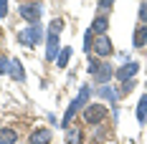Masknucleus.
<instances>
[{"instance_id":"1","label":"nucleus","mask_w":147,"mask_h":144,"mask_svg":"<svg viewBox=\"0 0 147 144\" xmlns=\"http://www.w3.org/2000/svg\"><path fill=\"white\" fill-rule=\"evenodd\" d=\"M89 96H91V88H89V86H81V91H79V96H76V99H74L71 104H69V109H66V114H63V124H61L63 129H66V127L71 124V119H74V116H76V111L86 106Z\"/></svg>"},{"instance_id":"2","label":"nucleus","mask_w":147,"mask_h":144,"mask_svg":"<svg viewBox=\"0 0 147 144\" xmlns=\"http://www.w3.org/2000/svg\"><path fill=\"white\" fill-rule=\"evenodd\" d=\"M104 116H107V106L104 104H89L84 109V121L86 124H99Z\"/></svg>"},{"instance_id":"3","label":"nucleus","mask_w":147,"mask_h":144,"mask_svg":"<svg viewBox=\"0 0 147 144\" xmlns=\"http://www.w3.org/2000/svg\"><path fill=\"white\" fill-rule=\"evenodd\" d=\"M20 15L33 25V23L41 20V5H38V3H23V5H20Z\"/></svg>"},{"instance_id":"4","label":"nucleus","mask_w":147,"mask_h":144,"mask_svg":"<svg viewBox=\"0 0 147 144\" xmlns=\"http://www.w3.org/2000/svg\"><path fill=\"white\" fill-rule=\"evenodd\" d=\"M41 35H43V33H41V25H38V23H33L28 30H23V33H20V41H23L26 46H36V43H41Z\"/></svg>"},{"instance_id":"5","label":"nucleus","mask_w":147,"mask_h":144,"mask_svg":"<svg viewBox=\"0 0 147 144\" xmlns=\"http://www.w3.org/2000/svg\"><path fill=\"white\" fill-rule=\"evenodd\" d=\"M91 51H94L96 56H102V58H104V56H109L114 48H112V41H109L107 35H99V38L94 41V48H91Z\"/></svg>"},{"instance_id":"6","label":"nucleus","mask_w":147,"mask_h":144,"mask_svg":"<svg viewBox=\"0 0 147 144\" xmlns=\"http://www.w3.org/2000/svg\"><path fill=\"white\" fill-rule=\"evenodd\" d=\"M46 58H48V61L59 58V33H51V30H48V46H46Z\"/></svg>"},{"instance_id":"7","label":"nucleus","mask_w":147,"mask_h":144,"mask_svg":"<svg viewBox=\"0 0 147 144\" xmlns=\"http://www.w3.org/2000/svg\"><path fill=\"white\" fill-rule=\"evenodd\" d=\"M137 71H140V63L129 61V63H124V66H122V68L117 71V78H119V81H129V78H132Z\"/></svg>"},{"instance_id":"8","label":"nucleus","mask_w":147,"mask_h":144,"mask_svg":"<svg viewBox=\"0 0 147 144\" xmlns=\"http://www.w3.org/2000/svg\"><path fill=\"white\" fill-rule=\"evenodd\" d=\"M28 142L30 144H48V142H51V131H48V129H36L33 134H30Z\"/></svg>"},{"instance_id":"9","label":"nucleus","mask_w":147,"mask_h":144,"mask_svg":"<svg viewBox=\"0 0 147 144\" xmlns=\"http://www.w3.org/2000/svg\"><path fill=\"white\" fill-rule=\"evenodd\" d=\"M107 25H109V20H107L104 15H96V18H94V23H91V33L104 35V33H107Z\"/></svg>"},{"instance_id":"10","label":"nucleus","mask_w":147,"mask_h":144,"mask_svg":"<svg viewBox=\"0 0 147 144\" xmlns=\"http://www.w3.org/2000/svg\"><path fill=\"white\" fill-rule=\"evenodd\" d=\"M132 43L137 46V48H145V46H147V25H140V28L134 30Z\"/></svg>"},{"instance_id":"11","label":"nucleus","mask_w":147,"mask_h":144,"mask_svg":"<svg viewBox=\"0 0 147 144\" xmlns=\"http://www.w3.org/2000/svg\"><path fill=\"white\" fill-rule=\"evenodd\" d=\"M137 121H140V124L147 121V94L140 99V104H137Z\"/></svg>"},{"instance_id":"12","label":"nucleus","mask_w":147,"mask_h":144,"mask_svg":"<svg viewBox=\"0 0 147 144\" xmlns=\"http://www.w3.org/2000/svg\"><path fill=\"white\" fill-rule=\"evenodd\" d=\"M109 76H112V66H109V63H102L99 71H96V81H99V84H107Z\"/></svg>"},{"instance_id":"13","label":"nucleus","mask_w":147,"mask_h":144,"mask_svg":"<svg viewBox=\"0 0 147 144\" xmlns=\"http://www.w3.org/2000/svg\"><path fill=\"white\" fill-rule=\"evenodd\" d=\"M18 142V134L13 129H0V144H15Z\"/></svg>"},{"instance_id":"14","label":"nucleus","mask_w":147,"mask_h":144,"mask_svg":"<svg viewBox=\"0 0 147 144\" xmlns=\"http://www.w3.org/2000/svg\"><path fill=\"white\" fill-rule=\"evenodd\" d=\"M10 73H13L15 81H26V71H23V66H20L18 61H13V63H10Z\"/></svg>"},{"instance_id":"15","label":"nucleus","mask_w":147,"mask_h":144,"mask_svg":"<svg viewBox=\"0 0 147 144\" xmlns=\"http://www.w3.org/2000/svg\"><path fill=\"white\" fill-rule=\"evenodd\" d=\"M69 58H71V48L66 46V48H63V51L59 53V58H56V61H59V66H61V68H63V66L69 63Z\"/></svg>"},{"instance_id":"16","label":"nucleus","mask_w":147,"mask_h":144,"mask_svg":"<svg viewBox=\"0 0 147 144\" xmlns=\"http://www.w3.org/2000/svg\"><path fill=\"white\" fill-rule=\"evenodd\" d=\"M66 142H69V144H81V131H79V129H71L69 134H66Z\"/></svg>"},{"instance_id":"17","label":"nucleus","mask_w":147,"mask_h":144,"mask_svg":"<svg viewBox=\"0 0 147 144\" xmlns=\"http://www.w3.org/2000/svg\"><path fill=\"white\" fill-rule=\"evenodd\" d=\"M99 94H102V96H104L107 101H112V104L117 101V94H114V91H112L109 86H102V88H99Z\"/></svg>"},{"instance_id":"18","label":"nucleus","mask_w":147,"mask_h":144,"mask_svg":"<svg viewBox=\"0 0 147 144\" xmlns=\"http://www.w3.org/2000/svg\"><path fill=\"white\" fill-rule=\"evenodd\" d=\"M91 35H94V33H91V28L86 30V35H84V48H86V51H91V48H94V41H91Z\"/></svg>"},{"instance_id":"19","label":"nucleus","mask_w":147,"mask_h":144,"mask_svg":"<svg viewBox=\"0 0 147 144\" xmlns=\"http://www.w3.org/2000/svg\"><path fill=\"white\" fill-rule=\"evenodd\" d=\"M99 66H102V61H96V58H94V61H89V73H91V76H96Z\"/></svg>"},{"instance_id":"20","label":"nucleus","mask_w":147,"mask_h":144,"mask_svg":"<svg viewBox=\"0 0 147 144\" xmlns=\"http://www.w3.org/2000/svg\"><path fill=\"white\" fill-rule=\"evenodd\" d=\"M10 63H13V61H8V58H0V73H10Z\"/></svg>"},{"instance_id":"21","label":"nucleus","mask_w":147,"mask_h":144,"mask_svg":"<svg viewBox=\"0 0 147 144\" xmlns=\"http://www.w3.org/2000/svg\"><path fill=\"white\" fill-rule=\"evenodd\" d=\"M61 28H63V20H59V18H56V20H53V23H51V33H61Z\"/></svg>"},{"instance_id":"22","label":"nucleus","mask_w":147,"mask_h":144,"mask_svg":"<svg viewBox=\"0 0 147 144\" xmlns=\"http://www.w3.org/2000/svg\"><path fill=\"white\" fill-rule=\"evenodd\" d=\"M132 88H134V81H132V78H129V81H122V94H129Z\"/></svg>"},{"instance_id":"23","label":"nucleus","mask_w":147,"mask_h":144,"mask_svg":"<svg viewBox=\"0 0 147 144\" xmlns=\"http://www.w3.org/2000/svg\"><path fill=\"white\" fill-rule=\"evenodd\" d=\"M140 20L147 23V3H142V8H140Z\"/></svg>"},{"instance_id":"24","label":"nucleus","mask_w":147,"mask_h":144,"mask_svg":"<svg viewBox=\"0 0 147 144\" xmlns=\"http://www.w3.org/2000/svg\"><path fill=\"white\" fill-rule=\"evenodd\" d=\"M8 13V0H0V18H5Z\"/></svg>"},{"instance_id":"25","label":"nucleus","mask_w":147,"mask_h":144,"mask_svg":"<svg viewBox=\"0 0 147 144\" xmlns=\"http://www.w3.org/2000/svg\"><path fill=\"white\" fill-rule=\"evenodd\" d=\"M112 3H114V0H99V5H102V8H112Z\"/></svg>"}]
</instances>
